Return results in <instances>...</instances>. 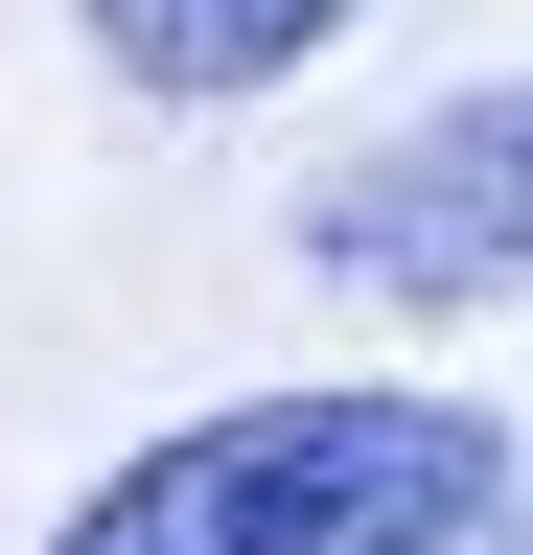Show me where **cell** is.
<instances>
[{
	"instance_id": "6da1fadb",
	"label": "cell",
	"mask_w": 533,
	"mask_h": 555,
	"mask_svg": "<svg viewBox=\"0 0 533 555\" xmlns=\"http://www.w3.org/2000/svg\"><path fill=\"white\" fill-rule=\"evenodd\" d=\"M510 532V416L487 393H232L163 416L116 486L47 509V555H464Z\"/></svg>"
},
{
	"instance_id": "7a4b0ae2",
	"label": "cell",
	"mask_w": 533,
	"mask_h": 555,
	"mask_svg": "<svg viewBox=\"0 0 533 555\" xmlns=\"http://www.w3.org/2000/svg\"><path fill=\"white\" fill-rule=\"evenodd\" d=\"M302 278H348V301H510L533 278V69L394 116L371 163H325L302 185Z\"/></svg>"
},
{
	"instance_id": "3957f363",
	"label": "cell",
	"mask_w": 533,
	"mask_h": 555,
	"mask_svg": "<svg viewBox=\"0 0 533 555\" xmlns=\"http://www.w3.org/2000/svg\"><path fill=\"white\" fill-rule=\"evenodd\" d=\"M116 93H163V116H232V93H279V69H325L371 24V0H71Z\"/></svg>"
}]
</instances>
